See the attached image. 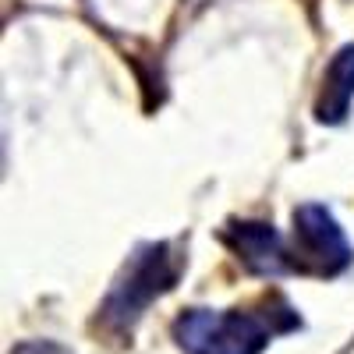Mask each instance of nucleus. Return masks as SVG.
Masks as SVG:
<instances>
[{"label":"nucleus","instance_id":"7ed1b4c3","mask_svg":"<svg viewBox=\"0 0 354 354\" xmlns=\"http://www.w3.org/2000/svg\"><path fill=\"white\" fill-rule=\"evenodd\" d=\"M290 266L294 273L301 277H340L354 252L347 245V234L344 227L337 223V216L319 202H305L290 213Z\"/></svg>","mask_w":354,"mask_h":354},{"label":"nucleus","instance_id":"f03ea898","mask_svg":"<svg viewBox=\"0 0 354 354\" xmlns=\"http://www.w3.org/2000/svg\"><path fill=\"white\" fill-rule=\"evenodd\" d=\"M170 333L185 354H262L273 326L252 312L188 308L174 319Z\"/></svg>","mask_w":354,"mask_h":354},{"label":"nucleus","instance_id":"20e7f679","mask_svg":"<svg viewBox=\"0 0 354 354\" xmlns=\"http://www.w3.org/2000/svg\"><path fill=\"white\" fill-rule=\"evenodd\" d=\"M223 245L238 255L252 273L259 277H283L294 273L290 266V248L283 245V238L277 234L273 223L266 220H230L223 227Z\"/></svg>","mask_w":354,"mask_h":354},{"label":"nucleus","instance_id":"f257e3e1","mask_svg":"<svg viewBox=\"0 0 354 354\" xmlns=\"http://www.w3.org/2000/svg\"><path fill=\"white\" fill-rule=\"evenodd\" d=\"M181 270H185V255L177 252L170 241L138 245L128 255L121 277L113 280L106 301L100 308L103 322L113 326V330L135 326V322L142 319V312L149 308L156 298H163V294L177 283Z\"/></svg>","mask_w":354,"mask_h":354},{"label":"nucleus","instance_id":"39448f33","mask_svg":"<svg viewBox=\"0 0 354 354\" xmlns=\"http://www.w3.org/2000/svg\"><path fill=\"white\" fill-rule=\"evenodd\" d=\"M351 103H354V43L340 46L322 71V85L315 96V121L340 124L351 113Z\"/></svg>","mask_w":354,"mask_h":354}]
</instances>
